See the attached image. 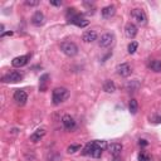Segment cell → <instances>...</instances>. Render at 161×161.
Segmentation results:
<instances>
[{"instance_id": "1", "label": "cell", "mask_w": 161, "mask_h": 161, "mask_svg": "<svg viewBox=\"0 0 161 161\" xmlns=\"http://www.w3.org/2000/svg\"><path fill=\"white\" fill-rule=\"evenodd\" d=\"M69 96V91L64 87H57L53 89L52 92V101H53V105L58 106L60 105L62 102H64Z\"/></svg>"}, {"instance_id": "2", "label": "cell", "mask_w": 161, "mask_h": 161, "mask_svg": "<svg viewBox=\"0 0 161 161\" xmlns=\"http://www.w3.org/2000/svg\"><path fill=\"white\" fill-rule=\"evenodd\" d=\"M60 50L67 57H74L78 54V47L73 42H63L60 44Z\"/></svg>"}, {"instance_id": "3", "label": "cell", "mask_w": 161, "mask_h": 161, "mask_svg": "<svg viewBox=\"0 0 161 161\" xmlns=\"http://www.w3.org/2000/svg\"><path fill=\"white\" fill-rule=\"evenodd\" d=\"M131 18L140 25H145L147 23V18L146 14L144 13L142 9H132L131 10Z\"/></svg>"}, {"instance_id": "4", "label": "cell", "mask_w": 161, "mask_h": 161, "mask_svg": "<svg viewBox=\"0 0 161 161\" xmlns=\"http://www.w3.org/2000/svg\"><path fill=\"white\" fill-rule=\"evenodd\" d=\"M21 79H23V74H21L20 72H18V71H13V72L5 74V76L2 78V81H3L4 83H18V82H20Z\"/></svg>"}, {"instance_id": "5", "label": "cell", "mask_w": 161, "mask_h": 161, "mask_svg": "<svg viewBox=\"0 0 161 161\" xmlns=\"http://www.w3.org/2000/svg\"><path fill=\"white\" fill-rule=\"evenodd\" d=\"M113 43H115V36H113L112 33H106V34H103V36L101 37L100 42H98V44H100L101 48H108V47H111Z\"/></svg>"}, {"instance_id": "6", "label": "cell", "mask_w": 161, "mask_h": 161, "mask_svg": "<svg viewBox=\"0 0 161 161\" xmlns=\"http://www.w3.org/2000/svg\"><path fill=\"white\" fill-rule=\"evenodd\" d=\"M68 21L72 23V24H74V25H77V26H79V28H84V26H87L89 24V20H87L86 18H83L79 14H76L74 17H72L71 19H68Z\"/></svg>"}, {"instance_id": "7", "label": "cell", "mask_w": 161, "mask_h": 161, "mask_svg": "<svg viewBox=\"0 0 161 161\" xmlns=\"http://www.w3.org/2000/svg\"><path fill=\"white\" fill-rule=\"evenodd\" d=\"M116 71H117V74L121 76V77H128V76L131 74V72H132L130 64H128V63H121V64H118Z\"/></svg>"}, {"instance_id": "8", "label": "cell", "mask_w": 161, "mask_h": 161, "mask_svg": "<svg viewBox=\"0 0 161 161\" xmlns=\"http://www.w3.org/2000/svg\"><path fill=\"white\" fill-rule=\"evenodd\" d=\"M30 59V55L29 54H25V55H20V57H17L12 60V64H13V67L15 68H20V67H24L25 64L29 62Z\"/></svg>"}, {"instance_id": "9", "label": "cell", "mask_w": 161, "mask_h": 161, "mask_svg": "<svg viewBox=\"0 0 161 161\" xmlns=\"http://www.w3.org/2000/svg\"><path fill=\"white\" fill-rule=\"evenodd\" d=\"M26 100H28V94L25 93V91H21V89H17L15 91V93H14V101L18 105H20V106L25 105Z\"/></svg>"}, {"instance_id": "10", "label": "cell", "mask_w": 161, "mask_h": 161, "mask_svg": "<svg viewBox=\"0 0 161 161\" xmlns=\"http://www.w3.org/2000/svg\"><path fill=\"white\" fill-rule=\"evenodd\" d=\"M137 30L139 29L134 23H127L125 26V33H126L127 38H130V39H134L137 36Z\"/></svg>"}, {"instance_id": "11", "label": "cell", "mask_w": 161, "mask_h": 161, "mask_svg": "<svg viewBox=\"0 0 161 161\" xmlns=\"http://www.w3.org/2000/svg\"><path fill=\"white\" fill-rule=\"evenodd\" d=\"M62 123H63V126L66 127V130H73V128L76 127V121H74V118L72 117V116H69V115H64L63 116V118H62Z\"/></svg>"}, {"instance_id": "12", "label": "cell", "mask_w": 161, "mask_h": 161, "mask_svg": "<svg viewBox=\"0 0 161 161\" xmlns=\"http://www.w3.org/2000/svg\"><path fill=\"white\" fill-rule=\"evenodd\" d=\"M82 40L84 43H92L94 40H97V33L94 30H87L82 36Z\"/></svg>"}, {"instance_id": "13", "label": "cell", "mask_w": 161, "mask_h": 161, "mask_svg": "<svg viewBox=\"0 0 161 161\" xmlns=\"http://www.w3.org/2000/svg\"><path fill=\"white\" fill-rule=\"evenodd\" d=\"M44 15H43V13L42 12H36L34 14H33V17H31V23H33V25H36V26H40V25H43L44 24Z\"/></svg>"}, {"instance_id": "14", "label": "cell", "mask_w": 161, "mask_h": 161, "mask_svg": "<svg viewBox=\"0 0 161 161\" xmlns=\"http://www.w3.org/2000/svg\"><path fill=\"white\" fill-rule=\"evenodd\" d=\"M122 149H123V146L121 145V144H118V142H113V144H111L110 146H108V151H110V154L115 157V156H120L121 155V152H122Z\"/></svg>"}, {"instance_id": "15", "label": "cell", "mask_w": 161, "mask_h": 161, "mask_svg": "<svg viewBox=\"0 0 161 161\" xmlns=\"http://www.w3.org/2000/svg\"><path fill=\"white\" fill-rule=\"evenodd\" d=\"M44 136H45V130H44V128H38V130L34 131L33 135L30 136V141H31V142H38V141H40Z\"/></svg>"}, {"instance_id": "16", "label": "cell", "mask_w": 161, "mask_h": 161, "mask_svg": "<svg viewBox=\"0 0 161 161\" xmlns=\"http://www.w3.org/2000/svg\"><path fill=\"white\" fill-rule=\"evenodd\" d=\"M101 12H102V15H103L105 18H111V17H113V15H115V13H116V8H115L113 5H108V7H105Z\"/></svg>"}, {"instance_id": "17", "label": "cell", "mask_w": 161, "mask_h": 161, "mask_svg": "<svg viewBox=\"0 0 161 161\" xmlns=\"http://www.w3.org/2000/svg\"><path fill=\"white\" fill-rule=\"evenodd\" d=\"M103 91L107 92V93H113L116 91V86H115L113 81H110V79L105 81V83H103Z\"/></svg>"}, {"instance_id": "18", "label": "cell", "mask_w": 161, "mask_h": 161, "mask_svg": "<svg viewBox=\"0 0 161 161\" xmlns=\"http://www.w3.org/2000/svg\"><path fill=\"white\" fill-rule=\"evenodd\" d=\"M128 110H130V112L132 115H136L137 113V111H139V103H137V101L135 98L130 100V102H128Z\"/></svg>"}, {"instance_id": "19", "label": "cell", "mask_w": 161, "mask_h": 161, "mask_svg": "<svg viewBox=\"0 0 161 161\" xmlns=\"http://www.w3.org/2000/svg\"><path fill=\"white\" fill-rule=\"evenodd\" d=\"M139 87H140V83L137 82V79H134L126 84V88L128 89V92H136L139 89Z\"/></svg>"}, {"instance_id": "20", "label": "cell", "mask_w": 161, "mask_h": 161, "mask_svg": "<svg viewBox=\"0 0 161 161\" xmlns=\"http://www.w3.org/2000/svg\"><path fill=\"white\" fill-rule=\"evenodd\" d=\"M150 68H151L154 72H156V73L161 72V60H159V59H154V60L150 63Z\"/></svg>"}, {"instance_id": "21", "label": "cell", "mask_w": 161, "mask_h": 161, "mask_svg": "<svg viewBox=\"0 0 161 161\" xmlns=\"http://www.w3.org/2000/svg\"><path fill=\"white\" fill-rule=\"evenodd\" d=\"M48 79H49V76H48V74H43V76L40 77V83H39V89H40L42 92H44V91L47 89V82H48Z\"/></svg>"}, {"instance_id": "22", "label": "cell", "mask_w": 161, "mask_h": 161, "mask_svg": "<svg viewBox=\"0 0 161 161\" xmlns=\"http://www.w3.org/2000/svg\"><path fill=\"white\" fill-rule=\"evenodd\" d=\"M94 142V141H93ZM102 149H100V147H97L94 145V147H93V150H92V152H91V156L92 157H94V159H98V157H101L102 156Z\"/></svg>"}, {"instance_id": "23", "label": "cell", "mask_w": 161, "mask_h": 161, "mask_svg": "<svg viewBox=\"0 0 161 161\" xmlns=\"http://www.w3.org/2000/svg\"><path fill=\"white\" fill-rule=\"evenodd\" d=\"M93 147H94V142H88V144L84 146V149H83V151H82V155H91Z\"/></svg>"}, {"instance_id": "24", "label": "cell", "mask_w": 161, "mask_h": 161, "mask_svg": "<svg viewBox=\"0 0 161 161\" xmlns=\"http://www.w3.org/2000/svg\"><path fill=\"white\" fill-rule=\"evenodd\" d=\"M137 47H139L137 42H131L130 44H128V47H127V49H128V53H130V54H134V53L137 50Z\"/></svg>"}, {"instance_id": "25", "label": "cell", "mask_w": 161, "mask_h": 161, "mask_svg": "<svg viewBox=\"0 0 161 161\" xmlns=\"http://www.w3.org/2000/svg\"><path fill=\"white\" fill-rule=\"evenodd\" d=\"M79 149H81V145H78V144H76V145H69L68 149H67V152H68V154H74V152H77Z\"/></svg>"}, {"instance_id": "26", "label": "cell", "mask_w": 161, "mask_h": 161, "mask_svg": "<svg viewBox=\"0 0 161 161\" xmlns=\"http://www.w3.org/2000/svg\"><path fill=\"white\" fill-rule=\"evenodd\" d=\"M94 145L97 146V147H100V149H106V147H108L107 146V142L106 141H103V140H97V141H94Z\"/></svg>"}, {"instance_id": "27", "label": "cell", "mask_w": 161, "mask_h": 161, "mask_svg": "<svg viewBox=\"0 0 161 161\" xmlns=\"http://www.w3.org/2000/svg\"><path fill=\"white\" fill-rule=\"evenodd\" d=\"M25 5H28V7H37V5H39V2H38V0H26Z\"/></svg>"}, {"instance_id": "28", "label": "cell", "mask_w": 161, "mask_h": 161, "mask_svg": "<svg viewBox=\"0 0 161 161\" xmlns=\"http://www.w3.org/2000/svg\"><path fill=\"white\" fill-rule=\"evenodd\" d=\"M50 5H54V7H60V5H62V2H50Z\"/></svg>"}, {"instance_id": "29", "label": "cell", "mask_w": 161, "mask_h": 161, "mask_svg": "<svg viewBox=\"0 0 161 161\" xmlns=\"http://www.w3.org/2000/svg\"><path fill=\"white\" fill-rule=\"evenodd\" d=\"M12 34H13V31H7V33H3V34H2V38L8 37V36H12Z\"/></svg>"}, {"instance_id": "30", "label": "cell", "mask_w": 161, "mask_h": 161, "mask_svg": "<svg viewBox=\"0 0 161 161\" xmlns=\"http://www.w3.org/2000/svg\"><path fill=\"white\" fill-rule=\"evenodd\" d=\"M140 145H142V146H146V145H147L146 140H140Z\"/></svg>"}, {"instance_id": "31", "label": "cell", "mask_w": 161, "mask_h": 161, "mask_svg": "<svg viewBox=\"0 0 161 161\" xmlns=\"http://www.w3.org/2000/svg\"><path fill=\"white\" fill-rule=\"evenodd\" d=\"M113 161H122V160L120 159V156H115L113 157Z\"/></svg>"}, {"instance_id": "32", "label": "cell", "mask_w": 161, "mask_h": 161, "mask_svg": "<svg viewBox=\"0 0 161 161\" xmlns=\"http://www.w3.org/2000/svg\"><path fill=\"white\" fill-rule=\"evenodd\" d=\"M150 161H151V160H150Z\"/></svg>"}]
</instances>
